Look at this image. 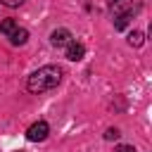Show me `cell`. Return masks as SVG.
<instances>
[{
    "mask_svg": "<svg viewBox=\"0 0 152 152\" xmlns=\"http://www.w3.org/2000/svg\"><path fill=\"white\" fill-rule=\"evenodd\" d=\"M142 40H145V33H142V31H133V33L128 36V45H133V48H140Z\"/></svg>",
    "mask_w": 152,
    "mask_h": 152,
    "instance_id": "cell-7",
    "label": "cell"
},
{
    "mask_svg": "<svg viewBox=\"0 0 152 152\" xmlns=\"http://www.w3.org/2000/svg\"><path fill=\"white\" fill-rule=\"evenodd\" d=\"M14 31H17V21H14V19H2V21H0V33L12 36Z\"/></svg>",
    "mask_w": 152,
    "mask_h": 152,
    "instance_id": "cell-6",
    "label": "cell"
},
{
    "mask_svg": "<svg viewBox=\"0 0 152 152\" xmlns=\"http://www.w3.org/2000/svg\"><path fill=\"white\" fill-rule=\"evenodd\" d=\"M59 81H62V69L55 66V64H45V66H40L38 71H33L28 76L26 88H28V93L40 95V93H48V90L57 88Z\"/></svg>",
    "mask_w": 152,
    "mask_h": 152,
    "instance_id": "cell-1",
    "label": "cell"
},
{
    "mask_svg": "<svg viewBox=\"0 0 152 152\" xmlns=\"http://www.w3.org/2000/svg\"><path fill=\"white\" fill-rule=\"evenodd\" d=\"M128 19L131 17H126V14H114V28H124L128 24Z\"/></svg>",
    "mask_w": 152,
    "mask_h": 152,
    "instance_id": "cell-8",
    "label": "cell"
},
{
    "mask_svg": "<svg viewBox=\"0 0 152 152\" xmlns=\"http://www.w3.org/2000/svg\"><path fill=\"white\" fill-rule=\"evenodd\" d=\"M0 2H2V5H7V7H19L24 0H0Z\"/></svg>",
    "mask_w": 152,
    "mask_h": 152,
    "instance_id": "cell-10",
    "label": "cell"
},
{
    "mask_svg": "<svg viewBox=\"0 0 152 152\" xmlns=\"http://www.w3.org/2000/svg\"><path fill=\"white\" fill-rule=\"evenodd\" d=\"M116 152H135V147H133V145H119Z\"/></svg>",
    "mask_w": 152,
    "mask_h": 152,
    "instance_id": "cell-11",
    "label": "cell"
},
{
    "mask_svg": "<svg viewBox=\"0 0 152 152\" xmlns=\"http://www.w3.org/2000/svg\"><path fill=\"white\" fill-rule=\"evenodd\" d=\"M48 133H50V126H48L45 121H36V124H31V126H28L26 138H28L31 142H43V140L48 138Z\"/></svg>",
    "mask_w": 152,
    "mask_h": 152,
    "instance_id": "cell-2",
    "label": "cell"
},
{
    "mask_svg": "<svg viewBox=\"0 0 152 152\" xmlns=\"http://www.w3.org/2000/svg\"><path fill=\"white\" fill-rule=\"evenodd\" d=\"M83 55H86V48H83V43H69L66 45V59H71V62H78V59H83Z\"/></svg>",
    "mask_w": 152,
    "mask_h": 152,
    "instance_id": "cell-4",
    "label": "cell"
},
{
    "mask_svg": "<svg viewBox=\"0 0 152 152\" xmlns=\"http://www.w3.org/2000/svg\"><path fill=\"white\" fill-rule=\"evenodd\" d=\"M116 2H119V0H107V5H109V7H114Z\"/></svg>",
    "mask_w": 152,
    "mask_h": 152,
    "instance_id": "cell-12",
    "label": "cell"
},
{
    "mask_svg": "<svg viewBox=\"0 0 152 152\" xmlns=\"http://www.w3.org/2000/svg\"><path fill=\"white\" fill-rule=\"evenodd\" d=\"M104 138H107V140H116V138H119V131H116V128H107Z\"/></svg>",
    "mask_w": 152,
    "mask_h": 152,
    "instance_id": "cell-9",
    "label": "cell"
},
{
    "mask_svg": "<svg viewBox=\"0 0 152 152\" xmlns=\"http://www.w3.org/2000/svg\"><path fill=\"white\" fill-rule=\"evenodd\" d=\"M10 40H12V45H24V43L28 40V31H26V28H19V26H17V31H14L12 36H10Z\"/></svg>",
    "mask_w": 152,
    "mask_h": 152,
    "instance_id": "cell-5",
    "label": "cell"
},
{
    "mask_svg": "<svg viewBox=\"0 0 152 152\" xmlns=\"http://www.w3.org/2000/svg\"><path fill=\"white\" fill-rule=\"evenodd\" d=\"M50 43H52L55 48L69 45V43H71V31H69V28H55L52 36H50Z\"/></svg>",
    "mask_w": 152,
    "mask_h": 152,
    "instance_id": "cell-3",
    "label": "cell"
}]
</instances>
